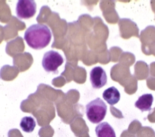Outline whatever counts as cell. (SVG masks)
Instances as JSON below:
<instances>
[{
	"instance_id": "6da1fadb",
	"label": "cell",
	"mask_w": 155,
	"mask_h": 137,
	"mask_svg": "<svg viewBox=\"0 0 155 137\" xmlns=\"http://www.w3.org/2000/svg\"><path fill=\"white\" fill-rule=\"evenodd\" d=\"M51 39V31L47 25L44 24L31 25L24 33V40L27 45L34 49L45 48L50 43Z\"/></svg>"
},
{
	"instance_id": "7a4b0ae2",
	"label": "cell",
	"mask_w": 155,
	"mask_h": 137,
	"mask_svg": "<svg viewBox=\"0 0 155 137\" xmlns=\"http://www.w3.org/2000/svg\"><path fill=\"white\" fill-rule=\"evenodd\" d=\"M86 115L88 119L93 124L101 122L105 118L107 107L100 98L91 101L86 105Z\"/></svg>"
},
{
	"instance_id": "3957f363",
	"label": "cell",
	"mask_w": 155,
	"mask_h": 137,
	"mask_svg": "<svg viewBox=\"0 0 155 137\" xmlns=\"http://www.w3.org/2000/svg\"><path fill=\"white\" fill-rule=\"evenodd\" d=\"M64 59L58 51L50 50L46 52L42 60V65L47 72L57 73L58 68L63 63Z\"/></svg>"
},
{
	"instance_id": "277c9868",
	"label": "cell",
	"mask_w": 155,
	"mask_h": 137,
	"mask_svg": "<svg viewBox=\"0 0 155 137\" xmlns=\"http://www.w3.org/2000/svg\"><path fill=\"white\" fill-rule=\"evenodd\" d=\"M110 76L113 81L118 82L121 86L125 87L133 75L130 72L129 67L117 63L111 68Z\"/></svg>"
},
{
	"instance_id": "5b68a950",
	"label": "cell",
	"mask_w": 155,
	"mask_h": 137,
	"mask_svg": "<svg viewBox=\"0 0 155 137\" xmlns=\"http://www.w3.org/2000/svg\"><path fill=\"white\" fill-rule=\"evenodd\" d=\"M36 4L33 0H19L16 7V13L19 19H28L35 14Z\"/></svg>"
},
{
	"instance_id": "8992f818",
	"label": "cell",
	"mask_w": 155,
	"mask_h": 137,
	"mask_svg": "<svg viewBox=\"0 0 155 137\" xmlns=\"http://www.w3.org/2000/svg\"><path fill=\"white\" fill-rule=\"evenodd\" d=\"M120 36L124 39H128L134 36L139 37V29L137 24L128 18H122L118 22Z\"/></svg>"
},
{
	"instance_id": "52a82bcc",
	"label": "cell",
	"mask_w": 155,
	"mask_h": 137,
	"mask_svg": "<svg viewBox=\"0 0 155 137\" xmlns=\"http://www.w3.org/2000/svg\"><path fill=\"white\" fill-rule=\"evenodd\" d=\"M100 7L103 11V16L108 23L115 24L119 21V16L115 10V2L114 1H102Z\"/></svg>"
},
{
	"instance_id": "ba28073f",
	"label": "cell",
	"mask_w": 155,
	"mask_h": 137,
	"mask_svg": "<svg viewBox=\"0 0 155 137\" xmlns=\"http://www.w3.org/2000/svg\"><path fill=\"white\" fill-rule=\"evenodd\" d=\"M139 39L141 42L142 51L145 54L148 48L155 43V26L148 25L142 30Z\"/></svg>"
},
{
	"instance_id": "9c48e42d",
	"label": "cell",
	"mask_w": 155,
	"mask_h": 137,
	"mask_svg": "<svg viewBox=\"0 0 155 137\" xmlns=\"http://www.w3.org/2000/svg\"><path fill=\"white\" fill-rule=\"evenodd\" d=\"M90 80L93 88L100 89L107 84V76L102 67L96 66L90 72Z\"/></svg>"
},
{
	"instance_id": "30bf717a",
	"label": "cell",
	"mask_w": 155,
	"mask_h": 137,
	"mask_svg": "<svg viewBox=\"0 0 155 137\" xmlns=\"http://www.w3.org/2000/svg\"><path fill=\"white\" fill-rule=\"evenodd\" d=\"M153 101V97L151 94H145L139 97L135 102L136 107L142 112L150 111L151 109V106Z\"/></svg>"
},
{
	"instance_id": "8fae6325",
	"label": "cell",
	"mask_w": 155,
	"mask_h": 137,
	"mask_svg": "<svg viewBox=\"0 0 155 137\" xmlns=\"http://www.w3.org/2000/svg\"><path fill=\"white\" fill-rule=\"evenodd\" d=\"M149 74L150 69L147 63L142 60H139L134 65V76L137 80H145L148 77Z\"/></svg>"
},
{
	"instance_id": "7c38bea8",
	"label": "cell",
	"mask_w": 155,
	"mask_h": 137,
	"mask_svg": "<svg viewBox=\"0 0 155 137\" xmlns=\"http://www.w3.org/2000/svg\"><path fill=\"white\" fill-rule=\"evenodd\" d=\"M102 97L110 105L113 106L119 102L120 95L117 88L114 86H111L104 91Z\"/></svg>"
},
{
	"instance_id": "4fadbf2b",
	"label": "cell",
	"mask_w": 155,
	"mask_h": 137,
	"mask_svg": "<svg viewBox=\"0 0 155 137\" xmlns=\"http://www.w3.org/2000/svg\"><path fill=\"white\" fill-rule=\"evenodd\" d=\"M95 132L97 137H116L113 128L107 122L99 123L95 128Z\"/></svg>"
},
{
	"instance_id": "5bb4252c",
	"label": "cell",
	"mask_w": 155,
	"mask_h": 137,
	"mask_svg": "<svg viewBox=\"0 0 155 137\" xmlns=\"http://www.w3.org/2000/svg\"><path fill=\"white\" fill-rule=\"evenodd\" d=\"M20 127L24 132L31 133L36 127V121L31 116H24L21 120Z\"/></svg>"
},
{
	"instance_id": "9a60e30c",
	"label": "cell",
	"mask_w": 155,
	"mask_h": 137,
	"mask_svg": "<svg viewBox=\"0 0 155 137\" xmlns=\"http://www.w3.org/2000/svg\"><path fill=\"white\" fill-rule=\"evenodd\" d=\"M135 60L136 58L133 53L130 52H123L120 55L119 62L121 65L130 67L134 64Z\"/></svg>"
},
{
	"instance_id": "2e32d148",
	"label": "cell",
	"mask_w": 155,
	"mask_h": 137,
	"mask_svg": "<svg viewBox=\"0 0 155 137\" xmlns=\"http://www.w3.org/2000/svg\"><path fill=\"white\" fill-rule=\"evenodd\" d=\"M125 92L128 94H133L135 93L137 89V80L133 75L129 82L124 87Z\"/></svg>"
},
{
	"instance_id": "e0dca14e",
	"label": "cell",
	"mask_w": 155,
	"mask_h": 137,
	"mask_svg": "<svg viewBox=\"0 0 155 137\" xmlns=\"http://www.w3.org/2000/svg\"><path fill=\"white\" fill-rule=\"evenodd\" d=\"M123 53L122 49L118 46L111 47L109 50L110 61L113 62H119L120 55Z\"/></svg>"
},
{
	"instance_id": "ac0fdd59",
	"label": "cell",
	"mask_w": 155,
	"mask_h": 137,
	"mask_svg": "<svg viewBox=\"0 0 155 137\" xmlns=\"http://www.w3.org/2000/svg\"><path fill=\"white\" fill-rule=\"evenodd\" d=\"M147 84L149 89L155 91V77H149L147 80Z\"/></svg>"
},
{
	"instance_id": "d6986e66",
	"label": "cell",
	"mask_w": 155,
	"mask_h": 137,
	"mask_svg": "<svg viewBox=\"0 0 155 137\" xmlns=\"http://www.w3.org/2000/svg\"><path fill=\"white\" fill-rule=\"evenodd\" d=\"M147 56H150V55H153L155 56V43L153 44L148 49L147 53L145 54Z\"/></svg>"
},
{
	"instance_id": "ffe728a7",
	"label": "cell",
	"mask_w": 155,
	"mask_h": 137,
	"mask_svg": "<svg viewBox=\"0 0 155 137\" xmlns=\"http://www.w3.org/2000/svg\"><path fill=\"white\" fill-rule=\"evenodd\" d=\"M150 72L151 77H155V62H153L150 65Z\"/></svg>"
},
{
	"instance_id": "44dd1931",
	"label": "cell",
	"mask_w": 155,
	"mask_h": 137,
	"mask_svg": "<svg viewBox=\"0 0 155 137\" xmlns=\"http://www.w3.org/2000/svg\"><path fill=\"white\" fill-rule=\"evenodd\" d=\"M148 118L150 121L155 122V107L153 109V112L148 115Z\"/></svg>"
},
{
	"instance_id": "7402d4cb",
	"label": "cell",
	"mask_w": 155,
	"mask_h": 137,
	"mask_svg": "<svg viewBox=\"0 0 155 137\" xmlns=\"http://www.w3.org/2000/svg\"><path fill=\"white\" fill-rule=\"evenodd\" d=\"M150 4H151V6L152 10L155 14V1H150Z\"/></svg>"
}]
</instances>
